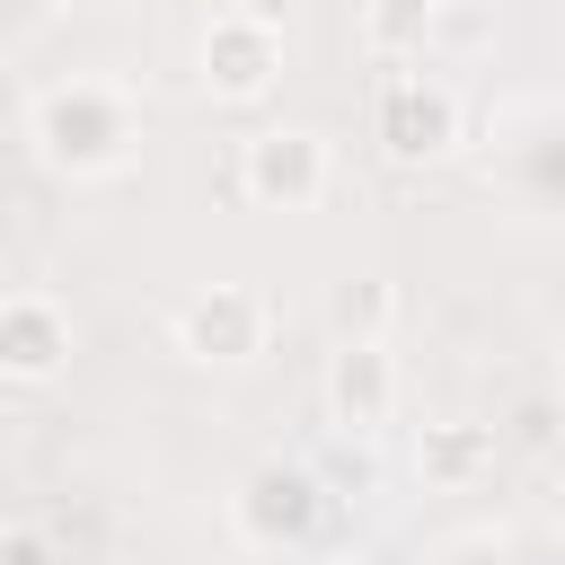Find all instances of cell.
<instances>
[{"label": "cell", "mask_w": 565, "mask_h": 565, "mask_svg": "<svg viewBox=\"0 0 565 565\" xmlns=\"http://www.w3.org/2000/svg\"><path fill=\"white\" fill-rule=\"evenodd\" d=\"M221 9H230V18H256V26H282V35H291V18H300L309 0H221Z\"/></svg>", "instance_id": "cell-14"}, {"label": "cell", "mask_w": 565, "mask_h": 565, "mask_svg": "<svg viewBox=\"0 0 565 565\" xmlns=\"http://www.w3.org/2000/svg\"><path fill=\"white\" fill-rule=\"evenodd\" d=\"M62 18V0H0V35H44Z\"/></svg>", "instance_id": "cell-13"}, {"label": "cell", "mask_w": 565, "mask_h": 565, "mask_svg": "<svg viewBox=\"0 0 565 565\" xmlns=\"http://www.w3.org/2000/svg\"><path fill=\"white\" fill-rule=\"evenodd\" d=\"M265 327H274V309H265L256 282H212L177 309V353L203 362V371H247L265 353Z\"/></svg>", "instance_id": "cell-5"}, {"label": "cell", "mask_w": 565, "mask_h": 565, "mask_svg": "<svg viewBox=\"0 0 565 565\" xmlns=\"http://www.w3.org/2000/svg\"><path fill=\"white\" fill-rule=\"evenodd\" d=\"M459 88L450 79H433V71H415V62H380V88H371V141H380V159H397V168H433V159H450L459 150Z\"/></svg>", "instance_id": "cell-2"}, {"label": "cell", "mask_w": 565, "mask_h": 565, "mask_svg": "<svg viewBox=\"0 0 565 565\" xmlns=\"http://www.w3.org/2000/svg\"><path fill=\"white\" fill-rule=\"evenodd\" d=\"M0 565H62V547H53V530L9 521V530H0Z\"/></svg>", "instance_id": "cell-12"}, {"label": "cell", "mask_w": 565, "mask_h": 565, "mask_svg": "<svg viewBox=\"0 0 565 565\" xmlns=\"http://www.w3.org/2000/svg\"><path fill=\"white\" fill-rule=\"evenodd\" d=\"M441 35V0H362V53L371 62H424Z\"/></svg>", "instance_id": "cell-9"}, {"label": "cell", "mask_w": 565, "mask_h": 565, "mask_svg": "<svg viewBox=\"0 0 565 565\" xmlns=\"http://www.w3.org/2000/svg\"><path fill=\"white\" fill-rule=\"evenodd\" d=\"M388 318H397V291H388L380 274L335 282V300H327V327H335V335H388Z\"/></svg>", "instance_id": "cell-11"}, {"label": "cell", "mask_w": 565, "mask_h": 565, "mask_svg": "<svg viewBox=\"0 0 565 565\" xmlns=\"http://www.w3.org/2000/svg\"><path fill=\"white\" fill-rule=\"evenodd\" d=\"M327 415H335V433H388L397 424V353H388V335H335Z\"/></svg>", "instance_id": "cell-7"}, {"label": "cell", "mask_w": 565, "mask_h": 565, "mask_svg": "<svg viewBox=\"0 0 565 565\" xmlns=\"http://www.w3.org/2000/svg\"><path fill=\"white\" fill-rule=\"evenodd\" d=\"M230 521H238V539H247V547L282 556V547H309V539H318L327 494H318V477H309V468H291V459H256V468L238 477Z\"/></svg>", "instance_id": "cell-4"}, {"label": "cell", "mask_w": 565, "mask_h": 565, "mask_svg": "<svg viewBox=\"0 0 565 565\" xmlns=\"http://www.w3.org/2000/svg\"><path fill=\"white\" fill-rule=\"evenodd\" d=\"M71 371V309L53 291H0V380L44 388Z\"/></svg>", "instance_id": "cell-8"}, {"label": "cell", "mask_w": 565, "mask_h": 565, "mask_svg": "<svg viewBox=\"0 0 565 565\" xmlns=\"http://www.w3.org/2000/svg\"><path fill=\"white\" fill-rule=\"evenodd\" d=\"M335 185V141L318 124H265L238 141V194L256 212H318Z\"/></svg>", "instance_id": "cell-3"}, {"label": "cell", "mask_w": 565, "mask_h": 565, "mask_svg": "<svg viewBox=\"0 0 565 565\" xmlns=\"http://www.w3.org/2000/svg\"><path fill=\"white\" fill-rule=\"evenodd\" d=\"M194 62H203V88H212L221 106H265L274 79H282V26H256V18H230V9H221V18L203 26Z\"/></svg>", "instance_id": "cell-6"}, {"label": "cell", "mask_w": 565, "mask_h": 565, "mask_svg": "<svg viewBox=\"0 0 565 565\" xmlns=\"http://www.w3.org/2000/svg\"><path fill=\"white\" fill-rule=\"evenodd\" d=\"M26 141L53 177H124L141 150V97L124 79H62L26 106Z\"/></svg>", "instance_id": "cell-1"}, {"label": "cell", "mask_w": 565, "mask_h": 565, "mask_svg": "<svg viewBox=\"0 0 565 565\" xmlns=\"http://www.w3.org/2000/svg\"><path fill=\"white\" fill-rule=\"evenodd\" d=\"M415 468H424V486H468V477H486V468H494V424H424Z\"/></svg>", "instance_id": "cell-10"}]
</instances>
